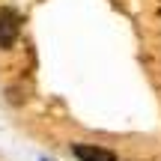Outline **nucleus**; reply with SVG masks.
Returning a JSON list of instances; mask_svg holds the SVG:
<instances>
[{"label": "nucleus", "mask_w": 161, "mask_h": 161, "mask_svg": "<svg viewBox=\"0 0 161 161\" xmlns=\"http://www.w3.org/2000/svg\"><path fill=\"white\" fill-rule=\"evenodd\" d=\"M21 30V18L12 6H0V48H12Z\"/></svg>", "instance_id": "nucleus-1"}, {"label": "nucleus", "mask_w": 161, "mask_h": 161, "mask_svg": "<svg viewBox=\"0 0 161 161\" xmlns=\"http://www.w3.org/2000/svg\"><path fill=\"white\" fill-rule=\"evenodd\" d=\"M72 152H75V158H80V161H116V155L110 149L92 146V143H75Z\"/></svg>", "instance_id": "nucleus-2"}]
</instances>
